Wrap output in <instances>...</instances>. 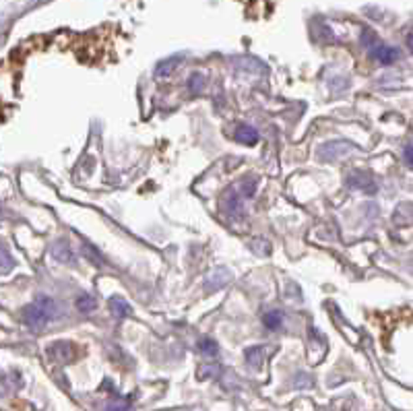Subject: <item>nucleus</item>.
I'll list each match as a JSON object with an SVG mask.
<instances>
[{
    "label": "nucleus",
    "mask_w": 413,
    "mask_h": 411,
    "mask_svg": "<svg viewBox=\"0 0 413 411\" xmlns=\"http://www.w3.org/2000/svg\"><path fill=\"white\" fill-rule=\"evenodd\" d=\"M54 312H56L54 302H52L50 298H40V300H36L31 306H27V308H25L23 319H25V325H27L29 329L38 330L41 329L46 323H50V321H52Z\"/></svg>",
    "instance_id": "1"
},
{
    "label": "nucleus",
    "mask_w": 413,
    "mask_h": 411,
    "mask_svg": "<svg viewBox=\"0 0 413 411\" xmlns=\"http://www.w3.org/2000/svg\"><path fill=\"white\" fill-rule=\"evenodd\" d=\"M370 54L372 58L378 60L380 64H393L399 58V50L391 48V46H384V43H376L370 50Z\"/></svg>",
    "instance_id": "2"
},
{
    "label": "nucleus",
    "mask_w": 413,
    "mask_h": 411,
    "mask_svg": "<svg viewBox=\"0 0 413 411\" xmlns=\"http://www.w3.org/2000/svg\"><path fill=\"white\" fill-rule=\"evenodd\" d=\"M236 141L238 143H246V145H256L258 141V132L252 126H240L236 130Z\"/></svg>",
    "instance_id": "3"
},
{
    "label": "nucleus",
    "mask_w": 413,
    "mask_h": 411,
    "mask_svg": "<svg viewBox=\"0 0 413 411\" xmlns=\"http://www.w3.org/2000/svg\"><path fill=\"white\" fill-rule=\"evenodd\" d=\"M265 327L271 330L279 329L281 327V323H284V316H281V312H277V310H273V312H269V314H265Z\"/></svg>",
    "instance_id": "4"
},
{
    "label": "nucleus",
    "mask_w": 413,
    "mask_h": 411,
    "mask_svg": "<svg viewBox=\"0 0 413 411\" xmlns=\"http://www.w3.org/2000/svg\"><path fill=\"white\" fill-rule=\"evenodd\" d=\"M110 310L116 314V316H126L130 312V306L124 302L122 298H112L110 300Z\"/></svg>",
    "instance_id": "5"
},
{
    "label": "nucleus",
    "mask_w": 413,
    "mask_h": 411,
    "mask_svg": "<svg viewBox=\"0 0 413 411\" xmlns=\"http://www.w3.org/2000/svg\"><path fill=\"white\" fill-rule=\"evenodd\" d=\"M246 360L252 368H260V364H262V349H260V347H252V349H248Z\"/></svg>",
    "instance_id": "6"
},
{
    "label": "nucleus",
    "mask_w": 413,
    "mask_h": 411,
    "mask_svg": "<svg viewBox=\"0 0 413 411\" xmlns=\"http://www.w3.org/2000/svg\"><path fill=\"white\" fill-rule=\"evenodd\" d=\"M77 308H79L81 312H85V314H87V312H91V310L95 308V300H93L89 293H83V295H79V298H77Z\"/></svg>",
    "instance_id": "7"
},
{
    "label": "nucleus",
    "mask_w": 413,
    "mask_h": 411,
    "mask_svg": "<svg viewBox=\"0 0 413 411\" xmlns=\"http://www.w3.org/2000/svg\"><path fill=\"white\" fill-rule=\"evenodd\" d=\"M199 349L206 356H215L217 354V343L213 339H203V341H199Z\"/></svg>",
    "instance_id": "8"
},
{
    "label": "nucleus",
    "mask_w": 413,
    "mask_h": 411,
    "mask_svg": "<svg viewBox=\"0 0 413 411\" xmlns=\"http://www.w3.org/2000/svg\"><path fill=\"white\" fill-rule=\"evenodd\" d=\"M178 64H180V60L172 58L169 62H164V64H160V67H158V75H160V77H167V75H169V73H172Z\"/></svg>",
    "instance_id": "9"
},
{
    "label": "nucleus",
    "mask_w": 413,
    "mask_h": 411,
    "mask_svg": "<svg viewBox=\"0 0 413 411\" xmlns=\"http://www.w3.org/2000/svg\"><path fill=\"white\" fill-rule=\"evenodd\" d=\"M203 85H205V79H203V75H199V73H197V75H192V77H190V81H188V87H190L195 93H197V91H201V89H203Z\"/></svg>",
    "instance_id": "10"
},
{
    "label": "nucleus",
    "mask_w": 413,
    "mask_h": 411,
    "mask_svg": "<svg viewBox=\"0 0 413 411\" xmlns=\"http://www.w3.org/2000/svg\"><path fill=\"white\" fill-rule=\"evenodd\" d=\"M405 162H407V165L413 169V145H407V147H405Z\"/></svg>",
    "instance_id": "11"
},
{
    "label": "nucleus",
    "mask_w": 413,
    "mask_h": 411,
    "mask_svg": "<svg viewBox=\"0 0 413 411\" xmlns=\"http://www.w3.org/2000/svg\"><path fill=\"white\" fill-rule=\"evenodd\" d=\"M407 43H410V50H413V34L407 38Z\"/></svg>",
    "instance_id": "12"
}]
</instances>
